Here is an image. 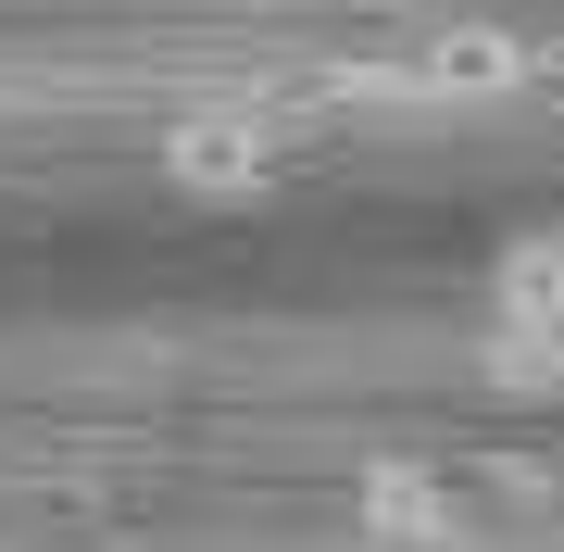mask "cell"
I'll return each mask as SVG.
<instances>
[{
  "instance_id": "cell-1",
  "label": "cell",
  "mask_w": 564,
  "mask_h": 552,
  "mask_svg": "<svg viewBox=\"0 0 564 552\" xmlns=\"http://www.w3.org/2000/svg\"><path fill=\"white\" fill-rule=\"evenodd\" d=\"M477 365H489V389H564V239L552 226H527V239L489 251Z\"/></svg>"
},
{
  "instance_id": "cell-2",
  "label": "cell",
  "mask_w": 564,
  "mask_h": 552,
  "mask_svg": "<svg viewBox=\"0 0 564 552\" xmlns=\"http://www.w3.org/2000/svg\"><path fill=\"white\" fill-rule=\"evenodd\" d=\"M527 76H540V51H527L514 25H440V39H414L402 63H377L364 88H389V101H514Z\"/></svg>"
},
{
  "instance_id": "cell-3",
  "label": "cell",
  "mask_w": 564,
  "mask_h": 552,
  "mask_svg": "<svg viewBox=\"0 0 564 552\" xmlns=\"http://www.w3.org/2000/svg\"><path fill=\"white\" fill-rule=\"evenodd\" d=\"M289 139L263 113H188L176 139H163V176L188 188V202H251V188H276Z\"/></svg>"
},
{
  "instance_id": "cell-4",
  "label": "cell",
  "mask_w": 564,
  "mask_h": 552,
  "mask_svg": "<svg viewBox=\"0 0 564 552\" xmlns=\"http://www.w3.org/2000/svg\"><path fill=\"white\" fill-rule=\"evenodd\" d=\"M351 515H364L389 552H452V528H464L452 477H426V465H377V477L351 490Z\"/></svg>"
}]
</instances>
